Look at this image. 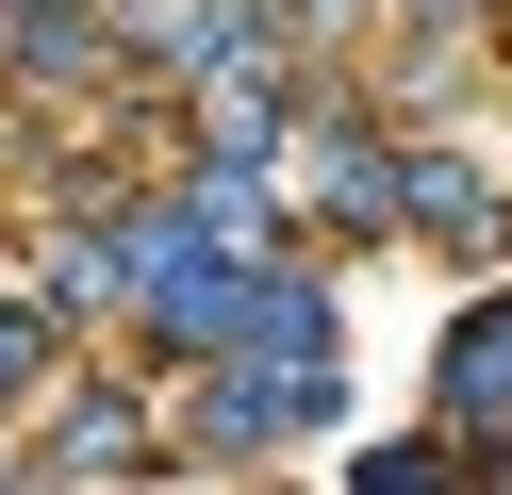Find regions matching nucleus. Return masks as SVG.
Here are the masks:
<instances>
[{"mask_svg":"<svg viewBox=\"0 0 512 495\" xmlns=\"http://www.w3.org/2000/svg\"><path fill=\"white\" fill-rule=\"evenodd\" d=\"M446 413H512V314L463 330V363H446Z\"/></svg>","mask_w":512,"mask_h":495,"instance_id":"f257e3e1","label":"nucleus"}]
</instances>
